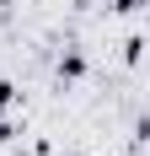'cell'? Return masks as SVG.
I'll list each match as a JSON object with an SVG mask.
<instances>
[{"label":"cell","instance_id":"6da1fadb","mask_svg":"<svg viewBox=\"0 0 150 156\" xmlns=\"http://www.w3.org/2000/svg\"><path fill=\"white\" fill-rule=\"evenodd\" d=\"M80 70H86V59H80V54H64V59H59V76H64V81H75Z\"/></svg>","mask_w":150,"mask_h":156},{"label":"cell","instance_id":"7a4b0ae2","mask_svg":"<svg viewBox=\"0 0 150 156\" xmlns=\"http://www.w3.org/2000/svg\"><path fill=\"white\" fill-rule=\"evenodd\" d=\"M11 102H16V86H11V81H0V113L11 108Z\"/></svg>","mask_w":150,"mask_h":156}]
</instances>
